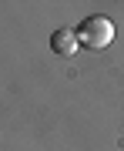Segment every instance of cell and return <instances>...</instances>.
Wrapping results in <instances>:
<instances>
[{
	"label": "cell",
	"mask_w": 124,
	"mask_h": 151,
	"mask_svg": "<svg viewBox=\"0 0 124 151\" xmlns=\"http://www.w3.org/2000/svg\"><path fill=\"white\" fill-rule=\"evenodd\" d=\"M77 40H81V47H87V50H104L114 40V24L108 20V17L94 14V17H87V20H81Z\"/></svg>",
	"instance_id": "obj_1"
},
{
	"label": "cell",
	"mask_w": 124,
	"mask_h": 151,
	"mask_svg": "<svg viewBox=\"0 0 124 151\" xmlns=\"http://www.w3.org/2000/svg\"><path fill=\"white\" fill-rule=\"evenodd\" d=\"M50 47H54V54L60 57H70L77 47H81V40H77V30H70V27H60L54 37H50Z\"/></svg>",
	"instance_id": "obj_2"
}]
</instances>
